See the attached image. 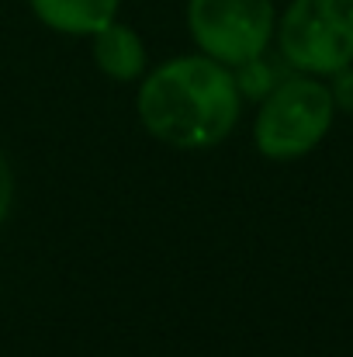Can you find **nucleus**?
<instances>
[{"label": "nucleus", "mask_w": 353, "mask_h": 357, "mask_svg": "<svg viewBox=\"0 0 353 357\" xmlns=\"http://www.w3.org/2000/svg\"><path fill=\"white\" fill-rule=\"evenodd\" d=\"M336 98L322 77L301 73L281 80L263 101L253 121V142L260 156L274 163H291L308 156L333 128Z\"/></svg>", "instance_id": "2"}, {"label": "nucleus", "mask_w": 353, "mask_h": 357, "mask_svg": "<svg viewBox=\"0 0 353 357\" xmlns=\"http://www.w3.org/2000/svg\"><path fill=\"white\" fill-rule=\"evenodd\" d=\"M235 84H239V94L242 98H267L274 87H277V77H274V70L263 63V56L260 59H249V63H242V66H235Z\"/></svg>", "instance_id": "7"}, {"label": "nucleus", "mask_w": 353, "mask_h": 357, "mask_svg": "<svg viewBox=\"0 0 353 357\" xmlns=\"http://www.w3.org/2000/svg\"><path fill=\"white\" fill-rule=\"evenodd\" d=\"M277 45L291 70L336 77L353 66V0H291L277 21Z\"/></svg>", "instance_id": "3"}, {"label": "nucleus", "mask_w": 353, "mask_h": 357, "mask_svg": "<svg viewBox=\"0 0 353 357\" xmlns=\"http://www.w3.org/2000/svg\"><path fill=\"white\" fill-rule=\"evenodd\" d=\"M333 98H336V105H343V108H353V70H340L336 73V84H333Z\"/></svg>", "instance_id": "9"}, {"label": "nucleus", "mask_w": 353, "mask_h": 357, "mask_svg": "<svg viewBox=\"0 0 353 357\" xmlns=\"http://www.w3.org/2000/svg\"><path fill=\"white\" fill-rule=\"evenodd\" d=\"M91 38H94V63L108 80L132 84V80L146 77V45L135 28L111 21Z\"/></svg>", "instance_id": "5"}, {"label": "nucleus", "mask_w": 353, "mask_h": 357, "mask_svg": "<svg viewBox=\"0 0 353 357\" xmlns=\"http://www.w3.org/2000/svg\"><path fill=\"white\" fill-rule=\"evenodd\" d=\"M135 112L152 139L173 149H212L239 125L242 94L229 66L198 52L166 59L146 73Z\"/></svg>", "instance_id": "1"}, {"label": "nucleus", "mask_w": 353, "mask_h": 357, "mask_svg": "<svg viewBox=\"0 0 353 357\" xmlns=\"http://www.w3.org/2000/svg\"><path fill=\"white\" fill-rule=\"evenodd\" d=\"M187 31L205 56L235 70L270 49L277 10L274 0H187Z\"/></svg>", "instance_id": "4"}, {"label": "nucleus", "mask_w": 353, "mask_h": 357, "mask_svg": "<svg viewBox=\"0 0 353 357\" xmlns=\"http://www.w3.org/2000/svg\"><path fill=\"white\" fill-rule=\"evenodd\" d=\"M10 205H14V170H10L3 149H0V226L10 215Z\"/></svg>", "instance_id": "8"}, {"label": "nucleus", "mask_w": 353, "mask_h": 357, "mask_svg": "<svg viewBox=\"0 0 353 357\" xmlns=\"http://www.w3.org/2000/svg\"><path fill=\"white\" fill-rule=\"evenodd\" d=\"M121 0H28L35 17L59 35H97L118 17Z\"/></svg>", "instance_id": "6"}]
</instances>
